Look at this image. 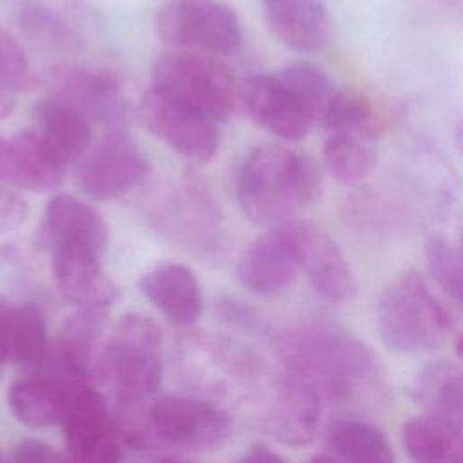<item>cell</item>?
I'll return each mask as SVG.
<instances>
[{"instance_id":"cell-1","label":"cell","mask_w":463,"mask_h":463,"mask_svg":"<svg viewBox=\"0 0 463 463\" xmlns=\"http://www.w3.org/2000/svg\"><path fill=\"white\" fill-rule=\"evenodd\" d=\"M322 190V172L306 154L275 143L253 146L242 159L235 194L244 215L259 226H279L309 206Z\"/></svg>"},{"instance_id":"cell-2","label":"cell","mask_w":463,"mask_h":463,"mask_svg":"<svg viewBox=\"0 0 463 463\" xmlns=\"http://www.w3.org/2000/svg\"><path fill=\"white\" fill-rule=\"evenodd\" d=\"M282 356L288 373L307 380L329 400H347L374 374L367 345L331 326H311L286 335Z\"/></svg>"},{"instance_id":"cell-3","label":"cell","mask_w":463,"mask_h":463,"mask_svg":"<svg viewBox=\"0 0 463 463\" xmlns=\"http://www.w3.org/2000/svg\"><path fill=\"white\" fill-rule=\"evenodd\" d=\"M376 324L383 344L396 353H421L441 345L452 320L416 271L389 284L376 304Z\"/></svg>"},{"instance_id":"cell-4","label":"cell","mask_w":463,"mask_h":463,"mask_svg":"<svg viewBox=\"0 0 463 463\" xmlns=\"http://www.w3.org/2000/svg\"><path fill=\"white\" fill-rule=\"evenodd\" d=\"M161 329L145 315L128 313L118 320L103 344L94 376L119 400L136 402L161 383Z\"/></svg>"},{"instance_id":"cell-5","label":"cell","mask_w":463,"mask_h":463,"mask_svg":"<svg viewBox=\"0 0 463 463\" xmlns=\"http://www.w3.org/2000/svg\"><path fill=\"white\" fill-rule=\"evenodd\" d=\"M152 76V89L215 123L228 121L241 103V87L233 72L204 54L165 52L156 60Z\"/></svg>"},{"instance_id":"cell-6","label":"cell","mask_w":463,"mask_h":463,"mask_svg":"<svg viewBox=\"0 0 463 463\" xmlns=\"http://www.w3.org/2000/svg\"><path fill=\"white\" fill-rule=\"evenodd\" d=\"M156 33L168 47L197 54H232L242 45L237 13L217 0H166Z\"/></svg>"},{"instance_id":"cell-7","label":"cell","mask_w":463,"mask_h":463,"mask_svg":"<svg viewBox=\"0 0 463 463\" xmlns=\"http://www.w3.org/2000/svg\"><path fill=\"white\" fill-rule=\"evenodd\" d=\"M324 165L340 183L365 179L378 159L380 119L365 98L342 92L324 123Z\"/></svg>"},{"instance_id":"cell-8","label":"cell","mask_w":463,"mask_h":463,"mask_svg":"<svg viewBox=\"0 0 463 463\" xmlns=\"http://www.w3.org/2000/svg\"><path fill=\"white\" fill-rule=\"evenodd\" d=\"M137 116L146 132L194 163H208L219 150V123L156 89L141 98Z\"/></svg>"},{"instance_id":"cell-9","label":"cell","mask_w":463,"mask_h":463,"mask_svg":"<svg viewBox=\"0 0 463 463\" xmlns=\"http://www.w3.org/2000/svg\"><path fill=\"white\" fill-rule=\"evenodd\" d=\"M279 226L295 251L300 271L322 298L338 304L354 297V273L336 241L320 224L293 217Z\"/></svg>"},{"instance_id":"cell-10","label":"cell","mask_w":463,"mask_h":463,"mask_svg":"<svg viewBox=\"0 0 463 463\" xmlns=\"http://www.w3.org/2000/svg\"><path fill=\"white\" fill-rule=\"evenodd\" d=\"M154 222L165 235L201 253L215 250L222 239V215L197 175H186L177 188L165 194Z\"/></svg>"},{"instance_id":"cell-11","label":"cell","mask_w":463,"mask_h":463,"mask_svg":"<svg viewBox=\"0 0 463 463\" xmlns=\"http://www.w3.org/2000/svg\"><path fill=\"white\" fill-rule=\"evenodd\" d=\"M43 81L52 99L69 105L89 121L107 125L110 130L121 128L127 121L128 105L119 80L109 71L58 65L45 72Z\"/></svg>"},{"instance_id":"cell-12","label":"cell","mask_w":463,"mask_h":463,"mask_svg":"<svg viewBox=\"0 0 463 463\" xmlns=\"http://www.w3.org/2000/svg\"><path fill=\"white\" fill-rule=\"evenodd\" d=\"M148 175V163L136 141L123 130H109L85 156L78 170L81 190L96 201L116 199Z\"/></svg>"},{"instance_id":"cell-13","label":"cell","mask_w":463,"mask_h":463,"mask_svg":"<svg viewBox=\"0 0 463 463\" xmlns=\"http://www.w3.org/2000/svg\"><path fill=\"white\" fill-rule=\"evenodd\" d=\"M148 420L157 438L181 449H213L230 432V420L221 409L190 396L159 398L152 405Z\"/></svg>"},{"instance_id":"cell-14","label":"cell","mask_w":463,"mask_h":463,"mask_svg":"<svg viewBox=\"0 0 463 463\" xmlns=\"http://www.w3.org/2000/svg\"><path fill=\"white\" fill-rule=\"evenodd\" d=\"M241 105L255 125L286 141H298L313 121L277 74H255L241 85Z\"/></svg>"},{"instance_id":"cell-15","label":"cell","mask_w":463,"mask_h":463,"mask_svg":"<svg viewBox=\"0 0 463 463\" xmlns=\"http://www.w3.org/2000/svg\"><path fill=\"white\" fill-rule=\"evenodd\" d=\"M322 394L307 380L286 373L269 407L268 423L271 434L293 447L307 445L318 432L322 418Z\"/></svg>"},{"instance_id":"cell-16","label":"cell","mask_w":463,"mask_h":463,"mask_svg":"<svg viewBox=\"0 0 463 463\" xmlns=\"http://www.w3.org/2000/svg\"><path fill=\"white\" fill-rule=\"evenodd\" d=\"M298 271V260L280 226L255 239L237 262L239 280L257 295L282 293L297 280Z\"/></svg>"},{"instance_id":"cell-17","label":"cell","mask_w":463,"mask_h":463,"mask_svg":"<svg viewBox=\"0 0 463 463\" xmlns=\"http://www.w3.org/2000/svg\"><path fill=\"white\" fill-rule=\"evenodd\" d=\"M42 233L49 250L78 248L103 255L109 242V228L103 217L74 195H54L49 199Z\"/></svg>"},{"instance_id":"cell-18","label":"cell","mask_w":463,"mask_h":463,"mask_svg":"<svg viewBox=\"0 0 463 463\" xmlns=\"http://www.w3.org/2000/svg\"><path fill=\"white\" fill-rule=\"evenodd\" d=\"M101 259L99 253L78 248L51 251L52 277L63 298L80 307H107L118 298L119 289L105 273Z\"/></svg>"},{"instance_id":"cell-19","label":"cell","mask_w":463,"mask_h":463,"mask_svg":"<svg viewBox=\"0 0 463 463\" xmlns=\"http://www.w3.org/2000/svg\"><path fill=\"white\" fill-rule=\"evenodd\" d=\"M271 33L289 49L315 52L333 36V22L320 0H260Z\"/></svg>"},{"instance_id":"cell-20","label":"cell","mask_w":463,"mask_h":463,"mask_svg":"<svg viewBox=\"0 0 463 463\" xmlns=\"http://www.w3.org/2000/svg\"><path fill=\"white\" fill-rule=\"evenodd\" d=\"M139 291L170 322L192 324L203 313V291L190 268L166 262L152 268L137 280Z\"/></svg>"},{"instance_id":"cell-21","label":"cell","mask_w":463,"mask_h":463,"mask_svg":"<svg viewBox=\"0 0 463 463\" xmlns=\"http://www.w3.org/2000/svg\"><path fill=\"white\" fill-rule=\"evenodd\" d=\"M33 132L63 166L81 157L92 139L90 121L52 98H42L31 109Z\"/></svg>"},{"instance_id":"cell-22","label":"cell","mask_w":463,"mask_h":463,"mask_svg":"<svg viewBox=\"0 0 463 463\" xmlns=\"http://www.w3.org/2000/svg\"><path fill=\"white\" fill-rule=\"evenodd\" d=\"M0 351L16 364H40L49 351L40 307L29 300L0 297Z\"/></svg>"},{"instance_id":"cell-23","label":"cell","mask_w":463,"mask_h":463,"mask_svg":"<svg viewBox=\"0 0 463 463\" xmlns=\"http://www.w3.org/2000/svg\"><path fill=\"white\" fill-rule=\"evenodd\" d=\"M18 25L31 43L43 49L74 51L83 42L81 20L60 0H24Z\"/></svg>"},{"instance_id":"cell-24","label":"cell","mask_w":463,"mask_h":463,"mask_svg":"<svg viewBox=\"0 0 463 463\" xmlns=\"http://www.w3.org/2000/svg\"><path fill=\"white\" fill-rule=\"evenodd\" d=\"M105 329V307H81L63 322L58 336V356L74 382H85L94 373Z\"/></svg>"},{"instance_id":"cell-25","label":"cell","mask_w":463,"mask_h":463,"mask_svg":"<svg viewBox=\"0 0 463 463\" xmlns=\"http://www.w3.org/2000/svg\"><path fill=\"white\" fill-rule=\"evenodd\" d=\"M65 400L67 385L43 376L20 378L7 391V405L13 416L31 429L61 423Z\"/></svg>"},{"instance_id":"cell-26","label":"cell","mask_w":463,"mask_h":463,"mask_svg":"<svg viewBox=\"0 0 463 463\" xmlns=\"http://www.w3.org/2000/svg\"><path fill=\"white\" fill-rule=\"evenodd\" d=\"M402 436L412 463H463V429L434 414L411 418Z\"/></svg>"},{"instance_id":"cell-27","label":"cell","mask_w":463,"mask_h":463,"mask_svg":"<svg viewBox=\"0 0 463 463\" xmlns=\"http://www.w3.org/2000/svg\"><path fill=\"white\" fill-rule=\"evenodd\" d=\"M327 447L342 463H392V450L382 430L356 418L336 420L329 427Z\"/></svg>"},{"instance_id":"cell-28","label":"cell","mask_w":463,"mask_h":463,"mask_svg":"<svg viewBox=\"0 0 463 463\" xmlns=\"http://www.w3.org/2000/svg\"><path fill=\"white\" fill-rule=\"evenodd\" d=\"M277 76L297 98V101L306 110L313 125H324L342 94V90L336 89L333 80L324 71L306 61L289 63L284 69H280Z\"/></svg>"},{"instance_id":"cell-29","label":"cell","mask_w":463,"mask_h":463,"mask_svg":"<svg viewBox=\"0 0 463 463\" xmlns=\"http://www.w3.org/2000/svg\"><path fill=\"white\" fill-rule=\"evenodd\" d=\"M416 391L429 414L463 429V367L438 362L420 374Z\"/></svg>"},{"instance_id":"cell-30","label":"cell","mask_w":463,"mask_h":463,"mask_svg":"<svg viewBox=\"0 0 463 463\" xmlns=\"http://www.w3.org/2000/svg\"><path fill=\"white\" fill-rule=\"evenodd\" d=\"M67 463H121V449L110 420H94L63 427Z\"/></svg>"},{"instance_id":"cell-31","label":"cell","mask_w":463,"mask_h":463,"mask_svg":"<svg viewBox=\"0 0 463 463\" xmlns=\"http://www.w3.org/2000/svg\"><path fill=\"white\" fill-rule=\"evenodd\" d=\"M425 259L436 284L463 307V255L458 246L432 237L427 242Z\"/></svg>"},{"instance_id":"cell-32","label":"cell","mask_w":463,"mask_h":463,"mask_svg":"<svg viewBox=\"0 0 463 463\" xmlns=\"http://www.w3.org/2000/svg\"><path fill=\"white\" fill-rule=\"evenodd\" d=\"M31 67L22 45L0 27V87L11 92L29 89Z\"/></svg>"},{"instance_id":"cell-33","label":"cell","mask_w":463,"mask_h":463,"mask_svg":"<svg viewBox=\"0 0 463 463\" xmlns=\"http://www.w3.org/2000/svg\"><path fill=\"white\" fill-rule=\"evenodd\" d=\"M29 215L27 203L13 192L9 186L0 183V233L18 230Z\"/></svg>"},{"instance_id":"cell-34","label":"cell","mask_w":463,"mask_h":463,"mask_svg":"<svg viewBox=\"0 0 463 463\" xmlns=\"http://www.w3.org/2000/svg\"><path fill=\"white\" fill-rule=\"evenodd\" d=\"M13 463H67V459L40 439H24L14 449Z\"/></svg>"},{"instance_id":"cell-35","label":"cell","mask_w":463,"mask_h":463,"mask_svg":"<svg viewBox=\"0 0 463 463\" xmlns=\"http://www.w3.org/2000/svg\"><path fill=\"white\" fill-rule=\"evenodd\" d=\"M0 183H14V150L11 139L0 137Z\"/></svg>"},{"instance_id":"cell-36","label":"cell","mask_w":463,"mask_h":463,"mask_svg":"<svg viewBox=\"0 0 463 463\" xmlns=\"http://www.w3.org/2000/svg\"><path fill=\"white\" fill-rule=\"evenodd\" d=\"M239 463H286V461L269 447L255 445Z\"/></svg>"},{"instance_id":"cell-37","label":"cell","mask_w":463,"mask_h":463,"mask_svg":"<svg viewBox=\"0 0 463 463\" xmlns=\"http://www.w3.org/2000/svg\"><path fill=\"white\" fill-rule=\"evenodd\" d=\"M14 103H16V94L0 87V119L11 114Z\"/></svg>"},{"instance_id":"cell-38","label":"cell","mask_w":463,"mask_h":463,"mask_svg":"<svg viewBox=\"0 0 463 463\" xmlns=\"http://www.w3.org/2000/svg\"><path fill=\"white\" fill-rule=\"evenodd\" d=\"M456 150H458L459 157L463 159V119L459 121L458 130H456Z\"/></svg>"},{"instance_id":"cell-39","label":"cell","mask_w":463,"mask_h":463,"mask_svg":"<svg viewBox=\"0 0 463 463\" xmlns=\"http://www.w3.org/2000/svg\"><path fill=\"white\" fill-rule=\"evenodd\" d=\"M307 463H342V461H338L335 456H331V454H317L315 458H311Z\"/></svg>"},{"instance_id":"cell-40","label":"cell","mask_w":463,"mask_h":463,"mask_svg":"<svg viewBox=\"0 0 463 463\" xmlns=\"http://www.w3.org/2000/svg\"><path fill=\"white\" fill-rule=\"evenodd\" d=\"M456 353L459 358H463V333L458 335V338H456Z\"/></svg>"},{"instance_id":"cell-41","label":"cell","mask_w":463,"mask_h":463,"mask_svg":"<svg viewBox=\"0 0 463 463\" xmlns=\"http://www.w3.org/2000/svg\"><path fill=\"white\" fill-rule=\"evenodd\" d=\"M157 463H190V461H183V459H175V458H165V459H159Z\"/></svg>"},{"instance_id":"cell-42","label":"cell","mask_w":463,"mask_h":463,"mask_svg":"<svg viewBox=\"0 0 463 463\" xmlns=\"http://www.w3.org/2000/svg\"><path fill=\"white\" fill-rule=\"evenodd\" d=\"M456 246H458V250H459V251H461V255H463V230L459 232V239H458Z\"/></svg>"},{"instance_id":"cell-43","label":"cell","mask_w":463,"mask_h":463,"mask_svg":"<svg viewBox=\"0 0 463 463\" xmlns=\"http://www.w3.org/2000/svg\"><path fill=\"white\" fill-rule=\"evenodd\" d=\"M4 362H5V356L2 354V351H0V374H2V367H4Z\"/></svg>"},{"instance_id":"cell-44","label":"cell","mask_w":463,"mask_h":463,"mask_svg":"<svg viewBox=\"0 0 463 463\" xmlns=\"http://www.w3.org/2000/svg\"><path fill=\"white\" fill-rule=\"evenodd\" d=\"M0 463H5V461H4V458H2V454H0Z\"/></svg>"}]
</instances>
